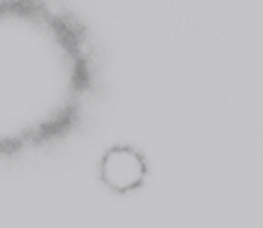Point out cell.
<instances>
[{
  "mask_svg": "<svg viewBox=\"0 0 263 228\" xmlns=\"http://www.w3.org/2000/svg\"><path fill=\"white\" fill-rule=\"evenodd\" d=\"M100 86L86 25L53 0H0V157L67 139Z\"/></svg>",
  "mask_w": 263,
  "mask_h": 228,
  "instance_id": "cell-1",
  "label": "cell"
}]
</instances>
